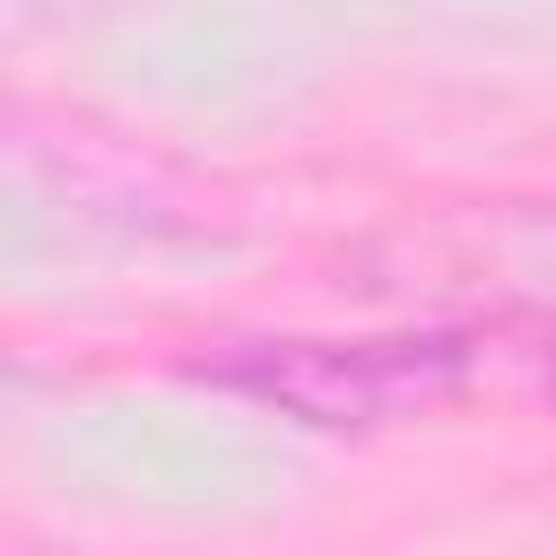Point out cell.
Instances as JSON below:
<instances>
[{
    "label": "cell",
    "mask_w": 556,
    "mask_h": 556,
    "mask_svg": "<svg viewBox=\"0 0 556 556\" xmlns=\"http://www.w3.org/2000/svg\"><path fill=\"white\" fill-rule=\"evenodd\" d=\"M443 374H452V348H408V339L348 348V356L339 348H278V356L235 365L243 391H269V400H287V408H304L321 426H348V417H382L400 400H426Z\"/></svg>",
    "instance_id": "6da1fadb"
}]
</instances>
